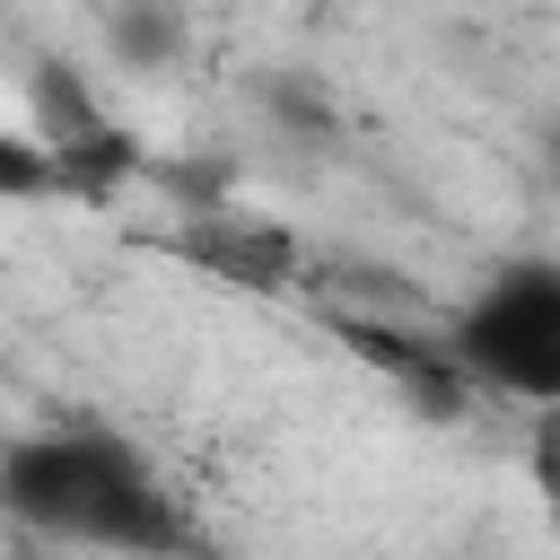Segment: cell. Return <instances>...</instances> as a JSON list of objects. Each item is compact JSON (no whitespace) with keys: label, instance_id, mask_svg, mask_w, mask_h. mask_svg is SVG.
Listing matches in <instances>:
<instances>
[{"label":"cell","instance_id":"3957f363","mask_svg":"<svg viewBox=\"0 0 560 560\" xmlns=\"http://www.w3.org/2000/svg\"><path fill=\"white\" fill-rule=\"evenodd\" d=\"M96 35H105V52H114V70H166L175 52H184V18L175 9H105L96 18Z\"/></svg>","mask_w":560,"mask_h":560},{"label":"cell","instance_id":"6da1fadb","mask_svg":"<svg viewBox=\"0 0 560 560\" xmlns=\"http://www.w3.org/2000/svg\"><path fill=\"white\" fill-rule=\"evenodd\" d=\"M0 516L70 551H166L175 542V499L158 490L149 455L88 420L26 429L0 446Z\"/></svg>","mask_w":560,"mask_h":560},{"label":"cell","instance_id":"7a4b0ae2","mask_svg":"<svg viewBox=\"0 0 560 560\" xmlns=\"http://www.w3.org/2000/svg\"><path fill=\"white\" fill-rule=\"evenodd\" d=\"M455 350H464V368H481L490 385L542 402V394L560 385V271H551V262L499 271V280L464 306Z\"/></svg>","mask_w":560,"mask_h":560}]
</instances>
